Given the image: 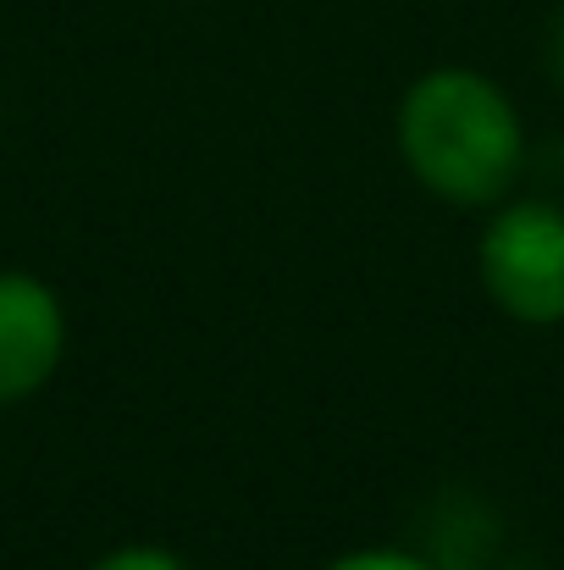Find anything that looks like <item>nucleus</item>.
<instances>
[{
	"label": "nucleus",
	"mask_w": 564,
	"mask_h": 570,
	"mask_svg": "<svg viewBox=\"0 0 564 570\" xmlns=\"http://www.w3.org/2000/svg\"><path fill=\"white\" fill-rule=\"evenodd\" d=\"M404 173L454 210L504 205L526 173V128L509 89L476 67H426L393 117Z\"/></svg>",
	"instance_id": "f257e3e1"
},
{
	"label": "nucleus",
	"mask_w": 564,
	"mask_h": 570,
	"mask_svg": "<svg viewBox=\"0 0 564 570\" xmlns=\"http://www.w3.org/2000/svg\"><path fill=\"white\" fill-rule=\"evenodd\" d=\"M321 570H448L443 560L420 554V549H398V543H366V549H344Z\"/></svg>",
	"instance_id": "20e7f679"
},
{
	"label": "nucleus",
	"mask_w": 564,
	"mask_h": 570,
	"mask_svg": "<svg viewBox=\"0 0 564 570\" xmlns=\"http://www.w3.org/2000/svg\"><path fill=\"white\" fill-rule=\"evenodd\" d=\"M89 570H188V560L167 543H117V549L95 554Z\"/></svg>",
	"instance_id": "39448f33"
},
{
	"label": "nucleus",
	"mask_w": 564,
	"mask_h": 570,
	"mask_svg": "<svg viewBox=\"0 0 564 570\" xmlns=\"http://www.w3.org/2000/svg\"><path fill=\"white\" fill-rule=\"evenodd\" d=\"M67 361L61 294L17 266H0V410L44 393Z\"/></svg>",
	"instance_id": "7ed1b4c3"
},
{
	"label": "nucleus",
	"mask_w": 564,
	"mask_h": 570,
	"mask_svg": "<svg viewBox=\"0 0 564 570\" xmlns=\"http://www.w3.org/2000/svg\"><path fill=\"white\" fill-rule=\"evenodd\" d=\"M476 283L498 316L521 327L564 322V205L504 199L487 210L476 238Z\"/></svg>",
	"instance_id": "f03ea898"
},
{
	"label": "nucleus",
	"mask_w": 564,
	"mask_h": 570,
	"mask_svg": "<svg viewBox=\"0 0 564 570\" xmlns=\"http://www.w3.org/2000/svg\"><path fill=\"white\" fill-rule=\"evenodd\" d=\"M0 111H6V89H0Z\"/></svg>",
	"instance_id": "0eeeda50"
},
{
	"label": "nucleus",
	"mask_w": 564,
	"mask_h": 570,
	"mask_svg": "<svg viewBox=\"0 0 564 570\" xmlns=\"http://www.w3.org/2000/svg\"><path fill=\"white\" fill-rule=\"evenodd\" d=\"M543 72H548V83L564 95V0L554 6V17H548V28H543Z\"/></svg>",
	"instance_id": "423d86ee"
}]
</instances>
